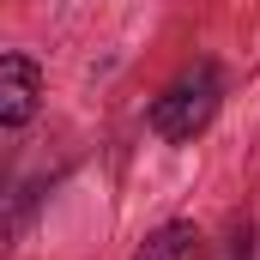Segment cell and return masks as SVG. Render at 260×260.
<instances>
[{"mask_svg":"<svg viewBox=\"0 0 260 260\" xmlns=\"http://www.w3.org/2000/svg\"><path fill=\"white\" fill-rule=\"evenodd\" d=\"M37 109H43V67L24 49H6L0 55V127L6 133L30 127Z\"/></svg>","mask_w":260,"mask_h":260,"instance_id":"2","label":"cell"},{"mask_svg":"<svg viewBox=\"0 0 260 260\" xmlns=\"http://www.w3.org/2000/svg\"><path fill=\"white\" fill-rule=\"evenodd\" d=\"M224 260H254V224H236L224 236Z\"/></svg>","mask_w":260,"mask_h":260,"instance_id":"4","label":"cell"},{"mask_svg":"<svg viewBox=\"0 0 260 260\" xmlns=\"http://www.w3.org/2000/svg\"><path fill=\"white\" fill-rule=\"evenodd\" d=\"M200 254V230L194 218H170L157 230H145V242L133 248V260H194Z\"/></svg>","mask_w":260,"mask_h":260,"instance_id":"3","label":"cell"},{"mask_svg":"<svg viewBox=\"0 0 260 260\" xmlns=\"http://www.w3.org/2000/svg\"><path fill=\"white\" fill-rule=\"evenodd\" d=\"M218 109H224V73H218V61H188L151 97L145 127L157 133L164 145H188V139H200L218 121Z\"/></svg>","mask_w":260,"mask_h":260,"instance_id":"1","label":"cell"}]
</instances>
